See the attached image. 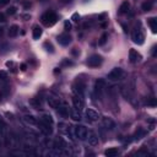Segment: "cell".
I'll return each mask as SVG.
<instances>
[{
	"instance_id": "8fae6325",
	"label": "cell",
	"mask_w": 157,
	"mask_h": 157,
	"mask_svg": "<svg viewBox=\"0 0 157 157\" xmlns=\"http://www.w3.org/2000/svg\"><path fill=\"white\" fill-rule=\"evenodd\" d=\"M104 87H106V81H104L103 78H98V80H96V84H95V93H96L97 97H101L102 91H103Z\"/></svg>"
},
{
	"instance_id": "4fadbf2b",
	"label": "cell",
	"mask_w": 157,
	"mask_h": 157,
	"mask_svg": "<svg viewBox=\"0 0 157 157\" xmlns=\"http://www.w3.org/2000/svg\"><path fill=\"white\" fill-rule=\"evenodd\" d=\"M87 141L91 146H96L98 144V135L95 133V132H88L87 133Z\"/></svg>"
},
{
	"instance_id": "6da1fadb",
	"label": "cell",
	"mask_w": 157,
	"mask_h": 157,
	"mask_svg": "<svg viewBox=\"0 0 157 157\" xmlns=\"http://www.w3.org/2000/svg\"><path fill=\"white\" fill-rule=\"evenodd\" d=\"M41 21H42V23H43L44 26H47V27H52L53 25L57 23L58 16H57V14H55L54 11H47L46 14L42 15Z\"/></svg>"
},
{
	"instance_id": "f6af8a7d",
	"label": "cell",
	"mask_w": 157,
	"mask_h": 157,
	"mask_svg": "<svg viewBox=\"0 0 157 157\" xmlns=\"http://www.w3.org/2000/svg\"><path fill=\"white\" fill-rule=\"evenodd\" d=\"M3 30H4V28H1V27H0V36H1V34H3V32H4Z\"/></svg>"
},
{
	"instance_id": "9c48e42d",
	"label": "cell",
	"mask_w": 157,
	"mask_h": 157,
	"mask_svg": "<svg viewBox=\"0 0 157 157\" xmlns=\"http://www.w3.org/2000/svg\"><path fill=\"white\" fill-rule=\"evenodd\" d=\"M71 36L70 34H68V33H61V34H59L58 36V38H57V41H58V43L60 44V46H69L70 43H71Z\"/></svg>"
},
{
	"instance_id": "83f0119b",
	"label": "cell",
	"mask_w": 157,
	"mask_h": 157,
	"mask_svg": "<svg viewBox=\"0 0 157 157\" xmlns=\"http://www.w3.org/2000/svg\"><path fill=\"white\" fill-rule=\"evenodd\" d=\"M43 47L47 49V52H49V53H54V47L50 42H44Z\"/></svg>"
},
{
	"instance_id": "ffe728a7",
	"label": "cell",
	"mask_w": 157,
	"mask_h": 157,
	"mask_svg": "<svg viewBox=\"0 0 157 157\" xmlns=\"http://www.w3.org/2000/svg\"><path fill=\"white\" fill-rule=\"evenodd\" d=\"M42 33H43V30L39 27V26H34L33 30H32V37L33 39H39L42 37Z\"/></svg>"
},
{
	"instance_id": "b9f144b4",
	"label": "cell",
	"mask_w": 157,
	"mask_h": 157,
	"mask_svg": "<svg viewBox=\"0 0 157 157\" xmlns=\"http://www.w3.org/2000/svg\"><path fill=\"white\" fill-rule=\"evenodd\" d=\"M20 68H21V71H26V70H27V65H26V64H21Z\"/></svg>"
},
{
	"instance_id": "52a82bcc",
	"label": "cell",
	"mask_w": 157,
	"mask_h": 157,
	"mask_svg": "<svg viewBox=\"0 0 157 157\" xmlns=\"http://www.w3.org/2000/svg\"><path fill=\"white\" fill-rule=\"evenodd\" d=\"M37 125H38V129L41 130V133L44 134L46 136H50L52 134H53V126L52 125H48V124H46V123H43L41 120L37 123Z\"/></svg>"
},
{
	"instance_id": "ac0fdd59",
	"label": "cell",
	"mask_w": 157,
	"mask_h": 157,
	"mask_svg": "<svg viewBox=\"0 0 157 157\" xmlns=\"http://www.w3.org/2000/svg\"><path fill=\"white\" fill-rule=\"evenodd\" d=\"M102 123H103L104 128L108 129V130H113L115 128V124H114V122L111 119V118H103V122Z\"/></svg>"
},
{
	"instance_id": "7bdbcfd3",
	"label": "cell",
	"mask_w": 157,
	"mask_h": 157,
	"mask_svg": "<svg viewBox=\"0 0 157 157\" xmlns=\"http://www.w3.org/2000/svg\"><path fill=\"white\" fill-rule=\"evenodd\" d=\"M70 1H73V0H60V3H63V4H67V3H70Z\"/></svg>"
},
{
	"instance_id": "9a60e30c",
	"label": "cell",
	"mask_w": 157,
	"mask_h": 157,
	"mask_svg": "<svg viewBox=\"0 0 157 157\" xmlns=\"http://www.w3.org/2000/svg\"><path fill=\"white\" fill-rule=\"evenodd\" d=\"M129 9H130V4H129V1H123L122 5L119 6V10H118V14H119V15L128 14Z\"/></svg>"
},
{
	"instance_id": "f1b7e54d",
	"label": "cell",
	"mask_w": 157,
	"mask_h": 157,
	"mask_svg": "<svg viewBox=\"0 0 157 157\" xmlns=\"http://www.w3.org/2000/svg\"><path fill=\"white\" fill-rule=\"evenodd\" d=\"M16 10H17V9H16L15 6H10V7L6 10V14L10 15V16H12V15H15V14H16Z\"/></svg>"
},
{
	"instance_id": "f35d334b",
	"label": "cell",
	"mask_w": 157,
	"mask_h": 157,
	"mask_svg": "<svg viewBox=\"0 0 157 157\" xmlns=\"http://www.w3.org/2000/svg\"><path fill=\"white\" fill-rule=\"evenodd\" d=\"M5 21H6V16H5V14L0 12V22H5Z\"/></svg>"
},
{
	"instance_id": "44dd1931",
	"label": "cell",
	"mask_w": 157,
	"mask_h": 157,
	"mask_svg": "<svg viewBox=\"0 0 157 157\" xmlns=\"http://www.w3.org/2000/svg\"><path fill=\"white\" fill-rule=\"evenodd\" d=\"M104 155H106L107 157H117L118 155H119V150H118L117 147H109V149L106 150Z\"/></svg>"
},
{
	"instance_id": "836d02e7",
	"label": "cell",
	"mask_w": 157,
	"mask_h": 157,
	"mask_svg": "<svg viewBox=\"0 0 157 157\" xmlns=\"http://www.w3.org/2000/svg\"><path fill=\"white\" fill-rule=\"evenodd\" d=\"M7 49H9V46H7V44H1V46H0V53H1V54L6 53Z\"/></svg>"
},
{
	"instance_id": "e0dca14e",
	"label": "cell",
	"mask_w": 157,
	"mask_h": 157,
	"mask_svg": "<svg viewBox=\"0 0 157 157\" xmlns=\"http://www.w3.org/2000/svg\"><path fill=\"white\" fill-rule=\"evenodd\" d=\"M41 122H43V123H46L48 125H52V126L54 125V119H53V117H52L50 114H43L41 117Z\"/></svg>"
},
{
	"instance_id": "4dcf8cb0",
	"label": "cell",
	"mask_w": 157,
	"mask_h": 157,
	"mask_svg": "<svg viewBox=\"0 0 157 157\" xmlns=\"http://www.w3.org/2000/svg\"><path fill=\"white\" fill-rule=\"evenodd\" d=\"M146 104H147V106H151V107H156V98L151 97L150 99L146 101Z\"/></svg>"
},
{
	"instance_id": "d6a6232c",
	"label": "cell",
	"mask_w": 157,
	"mask_h": 157,
	"mask_svg": "<svg viewBox=\"0 0 157 157\" xmlns=\"http://www.w3.org/2000/svg\"><path fill=\"white\" fill-rule=\"evenodd\" d=\"M31 1H30V0H25V1L22 3V6H23V9H26V10H28L30 7H31Z\"/></svg>"
},
{
	"instance_id": "2e32d148",
	"label": "cell",
	"mask_w": 157,
	"mask_h": 157,
	"mask_svg": "<svg viewBox=\"0 0 157 157\" xmlns=\"http://www.w3.org/2000/svg\"><path fill=\"white\" fill-rule=\"evenodd\" d=\"M146 134H147V132L145 129H142V128H139L136 132H135V134H134V140H141L142 138H145L146 136Z\"/></svg>"
},
{
	"instance_id": "277c9868",
	"label": "cell",
	"mask_w": 157,
	"mask_h": 157,
	"mask_svg": "<svg viewBox=\"0 0 157 157\" xmlns=\"http://www.w3.org/2000/svg\"><path fill=\"white\" fill-rule=\"evenodd\" d=\"M102 63H103V58L99 54L91 55L87 59V61H86V64L88 65L90 68H98V67H101V65H102Z\"/></svg>"
},
{
	"instance_id": "ee69618b",
	"label": "cell",
	"mask_w": 157,
	"mask_h": 157,
	"mask_svg": "<svg viewBox=\"0 0 157 157\" xmlns=\"http://www.w3.org/2000/svg\"><path fill=\"white\" fill-rule=\"evenodd\" d=\"M22 19H25V20H28V19H31V16H30V15H22Z\"/></svg>"
},
{
	"instance_id": "e575fe53",
	"label": "cell",
	"mask_w": 157,
	"mask_h": 157,
	"mask_svg": "<svg viewBox=\"0 0 157 157\" xmlns=\"http://www.w3.org/2000/svg\"><path fill=\"white\" fill-rule=\"evenodd\" d=\"M71 20H73L74 22H78V21H80V15H78L77 12H75V14L71 16Z\"/></svg>"
},
{
	"instance_id": "5bb4252c",
	"label": "cell",
	"mask_w": 157,
	"mask_h": 157,
	"mask_svg": "<svg viewBox=\"0 0 157 157\" xmlns=\"http://www.w3.org/2000/svg\"><path fill=\"white\" fill-rule=\"evenodd\" d=\"M57 109H58V112H59L63 117H68V115H69V113H70L69 107H68L65 103H59V106L57 107Z\"/></svg>"
},
{
	"instance_id": "74e56055",
	"label": "cell",
	"mask_w": 157,
	"mask_h": 157,
	"mask_svg": "<svg viewBox=\"0 0 157 157\" xmlns=\"http://www.w3.org/2000/svg\"><path fill=\"white\" fill-rule=\"evenodd\" d=\"M71 54L75 55V57H78V55H80V50L76 49V48H74V49L71 50Z\"/></svg>"
},
{
	"instance_id": "1f68e13d",
	"label": "cell",
	"mask_w": 157,
	"mask_h": 157,
	"mask_svg": "<svg viewBox=\"0 0 157 157\" xmlns=\"http://www.w3.org/2000/svg\"><path fill=\"white\" fill-rule=\"evenodd\" d=\"M0 80H1V81H6V80H7V74H6V71H4V70L0 71Z\"/></svg>"
},
{
	"instance_id": "30bf717a",
	"label": "cell",
	"mask_w": 157,
	"mask_h": 157,
	"mask_svg": "<svg viewBox=\"0 0 157 157\" xmlns=\"http://www.w3.org/2000/svg\"><path fill=\"white\" fill-rule=\"evenodd\" d=\"M141 59H142V57H141V54L139 53L138 50H135V49H130L129 50V61L132 64H136Z\"/></svg>"
},
{
	"instance_id": "8d00e7d4",
	"label": "cell",
	"mask_w": 157,
	"mask_h": 157,
	"mask_svg": "<svg viewBox=\"0 0 157 157\" xmlns=\"http://www.w3.org/2000/svg\"><path fill=\"white\" fill-rule=\"evenodd\" d=\"M6 67L10 69H15V63L14 61H6Z\"/></svg>"
},
{
	"instance_id": "d590c367",
	"label": "cell",
	"mask_w": 157,
	"mask_h": 157,
	"mask_svg": "<svg viewBox=\"0 0 157 157\" xmlns=\"http://www.w3.org/2000/svg\"><path fill=\"white\" fill-rule=\"evenodd\" d=\"M64 28H65V31H70L71 30V23L69 21H65L64 22Z\"/></svg>"
},
{
	"instance_id": "d6986e66",
	"label": "cell",
	"mask_w": 157,
	"mask_h": 157,
	"mask_svg": "<svg viewBox=\"0 0 157 157\" xmlns=\"http://www.w3.org/2000/svg\"><path fill=\"white\" fill-rule=\"evenodd\" d=\"M147 23L151 28V32L152 33H157V19L156 17H150L147 20Z\"/></svg>"
},
{
	"instance_id": "cb8c5ba5",
	"label": "cell",
	"mask_w": 157,
	"mask_h": 157,
	"mask_svg": "<svg viewBox=\"0 0 157 157\" xmlns=\"http://www.w3.org/2000/svg\"><path fill=\"white\" fill-rule=\"evenodd\" d=\"M152 6H153V0H146V1L142 3L141 9H142L144 11H151V10H152Z\"/></svg>"
},
{
	"instance_id": "60d3db41",
	"label": "cell",
	"mask_w": 157,
	"mask_h": 157,
	"mask_svg": "<svg viewBox=\"0 0 157 157\" xmlns=\"http://www.w3.org/2000/svg\"><path fill=\"white\" fill-rule=\"evenodd\" d=\"M5 128V123H4V120H3V118L0 117V130H3Z\"/></svg>"
},
{
	"instance_id": "8992f818",
	"label": "cell",
	"mask_w": 157,
	"mask_h": 157,
	"mask_svg": "<svg viewBox=\"0 0 157 157\" xmlns=\"http://www.w3.org/2000/svg\"><path fill=\"white\" fill-rule=\"evenodd\" d=\"M85 88H86V84L84 81H81V80H76L75 84L73 85V91L78 96H84Z\"/></svg>"
},
{
	"instance_id": "7c38bea8",
	"label": "cell",
	"mask_w": 157,
	"mask_h": 157,
	"mask_svg": "<svg viewBox=\"0 0 157 157\" xmlns=\"http://www.w3.org/2000/svg\"><path fill=\"white\" fill-rule=\"evenodd\" d=\"M86 119L88 122H97L99 119V114L95 109H87L86 111Z\"/></svg>"
},
{
	"instance_id": "5b68a950",
	"label": "cell",
	"mask_w": 157,
	"mask_h": 157,
	"mask_svg": "<svg viewBox=\"0 0 157 157\" xmlns=\"http://www.w3.org/2000/svg\"><path fill=\"white\" fill-rule=\"evenodd\" d=\"M123 75H124V71H123L122 68H114V69H112L108 73L107 78H108V80H111V81H118V80H120V78L123 77Z\"/></svg>"
},
{
	"instance_id": "ab89813d",
	"label": "cell",
	"mask_w": 157,
	"mask_h": 157,
	"mask_svg": "<svg viewBox=\"0 0 157 157\" xmlns=\"http://www.w3.org/2000/svg\"><path fill=\"white\" fill-rule=\"evenodd\" d=\"M10 3V0H0V6H5Z\"/></svg>"
},
{
	"instance_id": "ba28073f",
	"label": "cell",
	"mask_w": 157,
	"mask_h": 157,
	"mask_svg": "<svg viewBox=\"0 0 157 157\" xmlns=\"http://www.w3.org/2000/svg\"><path fill=\"white\" fill-rule=\"evenodd\" d=\"M73 104H74V107H75L76 111L81 112V111L85 108V102H84L82 96H78V95L74 96V97H73Z\"/></svg>"
},
{
	"instance_id": "3957f363",
	"label": "cell",
	"mask_w": 157,
	"mask_h": 157,
	"mask_svg": "<svg viewBox=\"0 0 157 157\" xmlns=\"http://www.w3.org/2000/svg\"><path fill=\"white\" fill-rule=\"evenodd\" d=\"M87 133H88V130L85 125H81V124H78L74 128V135L76 136V139L78 140H86L87 138Z\"/></svg>"
},
{
	"instance_id": "d4e9b609",
	"label": "cell",
	"mask_w": 157,
	"mask_h": 157,
	"mask_svg": "<svg viewBox=\"0 0 157 157\" xmlns=\"http://www.w3.org/2000/svg\"><path fill=\"white\" fill-rule=\"evenodd\" d=\"M20 32V28H19V26L17 25H12L10 30H9V37H16Z\"/></svg>"
},
{
	"instance_id": "603a6c76",
	"label": "cell",
	"mask_w": 157,
	"mask_h": 157,
	"mask_svg": "<svg viewBox=\"0 0 157 157\" xmlns=\"http://www.w3.org/2000/svg\"><path fill=\"white\" fill-rule=\"evenodd\" d=\"M30 104L33 107V108H36V109H42V101L39 99V98H32L31 101H30Z\"/></svg>"
},
{
	"instance_id": "484cf974",
	"label": "cell",
	"mask_w": 157,
	"mask_h": 157,
	"mask_svg": "<svg viewBox=\"0 0 157 157\" xmlns=\"http://www.w3.org/2000/svg\"><path fill=\"white\" fill-rule=\"evenodd\" d=\"M70 118L73 120H75V122H80L81 120V114H80V112L78 111H70Z\"/></svg>"
},
{
	"instance_id": "7402d4cb",
	"label": "cell",
	"mask_w": 157,
	"mask_h": 157,
	"mask_svg": "<svg viewBox=\"0 0 157 157\" xmlns=\"http://www.w3.org/2000/svg\"><path fill=\"white\" fill-rule=\"evenodd\" d=\"M23 120L27 123V124H30V125H37V123H38V120L36 119L33 115H31V114L25 115V117H23Z\"/></svg>"
},
{
	"instance_id": "bcb514c9",
	"label": "cell",
	"mask_w": 157,
	"mask_h": 157,
	"mask_svg": "<svg viewBox=\"0 0 157 157\" xmlns=\"http://www.w3.org/2000/svg\"><path fill=\"white\" fill-rule=\"evenodd\" d=\"M38 1H41V3H46L47 0H38Z\"/></svg>"
},
{
	"instance_id": "4316f807",
	"label": "cell",
	"mask_w": 157,
	"mask_h": 157,
	"mask_svg": "<svg viewBox=\"0 0 157 157\" xmlns=\"http://www.w3.org/2000/svg\"><path fill=\"white\" fill-rule=\"evenodd\" d=\"M107 41H108V34L107 33H103L101 36V38H99V41H98V44L99 46H104V44L107 43Z\"/></svg>"
},
{
	"instance_id": "7a4b0ae2",
	"label": "cell",
	"mask_w": 157,
	"mask_h": 157,
	"mask_svg": "<svg viewBox=\"0 0 157 157\" xmlns=\"http://www.w3.org/2000/svg\"><path fill=\"white\" fill-rule=\"evenodd\" d=\"M138 25H139V27L136 26V27L134 28V31H133V33H132V39H133V42H134L135 44L141 46V44H144V42H145V34H144V32H142V30H141L140 22H139Z\"/></svg>"
},
{
	"instance_id": "f546056e",
	"label": "cell",
	"mask_w": 157,
	"mask_h": 157,
	"mask_svg": "<svg viewBox=\"0 0 157 157\" xmlns=\"http://www.w3.org/2000/svg\"><path fill=\"white\" fill-rule=\"evenodd\" d=\"M73 65H74V63L70 61L69 59H64L61 61V67H73Z\"/></svg>"
}]
</instances>
